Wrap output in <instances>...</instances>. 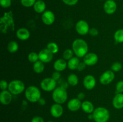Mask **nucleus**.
Instances as JSON below:
<instances>
[{"instance_id":"1","label":"nucleus","mask_w":123,"mask_h":122,"mask_svg":"<svg viewBox=\"0 0 123 122\" xmlns=\"http://www.w3.org/2000/svg\"><path fill=\"white\" fill-rule=\"evenodd\" d=\"M72 50L76 56L84 57L88 51V45L87 43L81 38H78L73 41L72 43Z\"/></svg>"},{"instance_id":"2","label":"nucleus","mask_w":123,"mask_h":122,"mask_svg":"<svg viewBox=\"0 0 123 122\" xmlns=\"http://www.w3.org/2000/svg\"><path fill=\"white\" fill-rule=\"evenodd\" d=\"M52 98L56 104H64L67 100L68 94H67L66 89L62 86H58L55 88L52 92Z\"/></svg>"},{"instance_id":"3","label":"nucleus","mask_w":123,"mask_h":122,"mask_svg":"<svg viewBox=\"0 0 123 122\" xmlns=\"http://www.w3.org/2000/svg\"><path fill=\"white\" fill-rule=\"evenodd\" d=\"M92 114L95 122H107L110 118L109 110L102 106L95 108Z\"/></svg>"},{"instance_id":"4","label":"nucleus","mask_w":123,"mask_h":122,"mask_svg":"<svg viewBox=\"0 0 123 122\" xmlns=\"http://www.w3.org/2000/svg\"><path fill=\"white\" fill-rule=\"evenodd\" d=\"M25 96L29 102L32 103L38 102L41 97V92L39 89L35 86H30L25 90Z\"/></svg>"},{"instance_id":"5","label":"nucleus","mask_w":123,"mask_h":122,"mask_svg":"<svg viewBox=\"0 0 123 122\" xmlns=\"http://www.w3.org/2000/svg\"><path fill=\"white\" fill-rule=\"evenodd\" d=\"M25 84L24 82L19 80H14L8 83V90L14 95L20 94L25 90Z\"/></svg>"},{"instance_id":"6","label":"nucleus","mask_w":123,"mask_h":122,"mask_svg":"<svg viewBox=\"0 0 123 122\" xmlns=\"http://www.w3.org/2000/svg\"><path fill=\"white\" fill-rule=\"evenodd\" d=\"M57 81L52 77H48L43 79L40 82V87L45 92H53L56 87Z\"/></svg>"},{"instance_id":"7","label":"nucleus","mask_w":123,"mask_h":122,"mask_svg":"<svg viewBox=\"0 0 123 122\" xmlns=\"http://www.w3.org/2000/svg\"><path fill=\"white\" fill-rule=\"evenodd\" d=\"M75 29L78 34L85 35L88 33L90 28L87 22L84 20H80L76 24Z\"/></svg>"},{"instance_id":"8","label":"nucleus","mask_w":123,"mask_h":122,"mask_svg":"<svg viewBox=\"0 0 123 122\" xmlns=\"http://www.w3.org/2000/svg\"><path fill=\"white\" fill-rule=\"evenodd\" d=\"M115 79V73L112 70H107L100 77L99 81L102 84L108 85Z\"/></svg>"},{"instance_id":"9","label":"nucleus","mask_w":123,"mask_h":122,"mask_svg":"<svg viewBox=\"0 0 123 122\" xmlns=\"http://www.w3.org/2000/svg\"><path fill=\"white\" fill-rule=\"evenodd\" d=\"M53 55L54 54L47 48L42 49L38 53L39 60L44 63H49L51 62L53 59Z\"/></svg>"},{"instance_id":"10","label":"nucleus","mask_w":123,"mask_h":122,"mask_svg":"<svg viewBox=\"0 0 123 122\" xmlns=\"http://www.w3.org/2000/svg\"><path fill=\"white\" fill-rule=\"evenodd\" d=\"M42 20L46 25H51L55 20V16L50 10H46L42 14Z\"/></svg>"},{"instance_id":"11","label":"nucleus","mask_w":123,"mask_h":122,"mask_svg":"<svg viewBox=\"0 0 123 122\" xmlns=\"http://www.w3.org/2000/svg\"><path fill=\"white\" fill-rule=\"evenodd\" d=\"M83 84L86 90H91L93 89L96 85V80L94 77L92 75H87L84 78Z\"/></svg>"},{"instance_id":"12","label":"nucleus","mask_w":123,"mask_h":122,"mask_svg":"<svg viewBox=\"0 0 123 122\" xmlns=\"http://www.w3.org/2000/svg\"><path fill=\"white\" fill-rule=\"evenodd\" d=\"M117 5L114 0H107L103 5V10L108 14H113L116 11Z\"/></svg>"},{"instance_id":"13","label":"nucleus","mask_w":123,"mask_h":122,"mask_svg":"<svg viewBox=\"0 0 123 122\" xmlns=\"http://www.w3.org/2000/svg\"><path fill=\"white\" fill-rule=\"evenodd\" d=\"M98 60V56L94 53H88L84 57L83 62L87 66H93L97 63Z\"/></svg>"},{"instance_id":"14","label":"nucleus","mask_w":123,"mask_h":122,"mask_svg":"<svg viewBox=\"0 0 123 122\" xmlns=\"http://www.w3.org/2000/svg\"><path fill=\"white\" fill-rule=\"evenodd\" d=\"M82 103L81 100L77 98H72L67 103V108L70 111L75 112L81 108Z\"/></svg>"},{"instance_id":"15","label":"nucleus","mask_w":123,"mask_h":122,"mask_svg":"<svg viewBox=\"0 0 123 122\" xmlns=\"http://www.w3.org/2000/svg\"><path fill=\"white\" fill-rule=\"evenodd\" d=\"M63 107L61 104H53L50 109V112L52 116L55 118H59L63 114Z\"/></svg>"},{"instance_id":"16","label":"nucleus","mask_w":123,"mask_h":122,"mask_svg":"<svg viewBox=\"0 0 123 122\" xmlns=\"http://www.w3.org/2000/svg\"><path fill=\"white\" fill-rule=\"evenodd\" d=\"M13 94L8 90H2L0 93V102L4 105H8L12 100Z\"/></svg>"},{"instance_id":"17","label":"nucleus","mask_w":123,"mask_h":122,"mask_svg":"<svg viewBox=\"0 0 123 122\" xmlns=\"http://www.w3.org/2000/svg\"><path fill=\"white\" fill-rule=\"evenodd\" d=\"M112 105L115 108H123V93H116L112 100Z\"/></svg>"},{"instance_id":"18","label":"nucleus","mask_w":123,"mask_h":122,"mask_svg":"<svg viewBox=\"0 0 123 122\" xmlns=\"http://www.w3.org/2000/svg\"><path fill=\"white\" fill-rule=\"evenodd\" d=\"M16 37L22 41L27 40L30 37V32L28 29L25 28H20L16 31Z\"/></svg>"},{"instance_id":"19","label":"nucleus","mask_w":123,"mask_h":122,"mask_svg":"<svg viewBox=\"0 0 123 122\" xmlns=\"http://www.w3.org/2000/svg\"><path fill=\"white\" fill-rule=\"evenodd\" d=\"M67 67V62L64 59H57L54 63V68L55 71L62 72L64 71Z\"/></svg>"},{"instance_id":"20","label":"nucleus","mask_w":123,"mask_h":122,"mask_svg":"<svg viewBox=\"0 0 123 122\" xmlns=\"http://www.w3.org/2000/svg\"><path fill=\"white\" fill-rule=\"evenodd\" d=\"M81 108L85 113L89 114H92L95 110L92 103L89 100H85V101L82 102Z\"/></svg>"},{"instance_id":"21","label":"nucleus","mask_w":123,"mask_h":122,"mask_svg":"<svg viewBox=\"0 0 123 122\" xmlns=\"http://www.w3.org/2000/svg\"><path fill=\"white\" fill-rule=\"evenodd\" d=\"M46 6L43 1H36L33 6L34 10L37 13H43L45 11Z\"/></svg>"},{"instance_id":"22","label":"nucleus","mask_w":123,"mask_h":122,"mask_svg":"<svg viewBox=\"0 0 123 122\" xmlns=\"http://www.w3.org/2000/svg\"><path fill=\"white\" fill-rule=\"evenodd\" d=\"M79 63H80V61L79 59V57L77 56H73L67 62V67L71 70H75L78 68Z\"/></svg>"},{"instance_id":"23","label":"nucleus","mask_w":123,"mask_h":122,"mask_svg":"<svg viewBox=\"0 0 123 122\" xmlns=\"http://www.w3.org/2000/svg\"><path fill=\"white\" fill-rule=\"evenodd\" d=\"M32 68H33L34 71L36 73H37V74L42 73L44 70V63L39 60V61H38L37 62L34 63Z\"/></svg>"},{"instance_id":"24","label":"nucleus","mask_w":123,"mask_h":122,"mask_svg":"<svg viewBox=\"0 0 123 122\" xmlns=\"http://www.w3.org/2000/svg\"><path fill=\"white\" fill-rule=\"evenodd\" d=\"M79 83V78L75 74H70L67 77V83L71 86H76Z\"/></svg>"},{"instance_id":"25","label":"nucleus","mask_w":123,"mask_h":122,"mask_svg":"<svg viewBox=\"0 0 123 122\" xmlns=\"http://www.w3.org/2000/svg\"><path fill=\"white\" fill-rule=\"evenodd\" d=\"M19 49V45L18 43L15 41H11L8 43L7 45V50L8 52L11 53H14L16 52Z\"/></svg>"},{"instance_id":"26","label":"nucleus","mask_w":123,"mask_h":122,"mask_svg":"<svg viewBox=\"0 0 123 122\" xmlns=\"http://www.w3.org/2000/svg\"><path fill=\"white\" fill-rule=\"evenodd\" d=\"M114 38L117 43H123V29H120L115 31Z\"/></svg>"},{"instance_id":"27","label":"nucleus","mask_w":123,"mask_h":122,"mask_svg":"<svg viewBox=\"0 0 123 122\" xmlns=\"http://www.w3.org/2000/svg\"><path fill=\"white\" fill-rule=\"evenodd\" d=\"M46 48L50 50L53 54H56L59 51V47L55 42H50L47 44Z\"/></svg>"},{"instance_id":"28","label":"nucleus","mask_w":123,"mask_h":122,"mask_svg":"<svg viewBox=\"0 0 123 122\" xmlns=\"http://www.w3.org/2000/svg\"><path fill=\"white\" fill-rule=\"evenodd\" d=\"M73 54H74V52L72 49H66L62 53V57H63L64 59H65L66 61H68L73 57Z\"/></svg>"},{"instance_id":"29","label":"nucleus","mask_w":123,"mask_h":122,"mask_svg":"<svg viewBox=\"0 0 123 122\" xmlns=\"http://www.w3.org/2000/svg\"><path fill=\"white\" fill-rule=\"evenodd\" d=\"M28 60L31 63H35L39 61V57H38V54L36 52H31L28 55Z\"/></svg>"},{"instance_id":"30","label":"nucleus","mask_w":123,"mask_h":122,"mask_svg":"<svg viewBox=\"0 0 123 122\" xmlns=\"http://www.w3.org/2000/svg\"><path fill=\"white\" fill-rule=\"evenodd\" d=\"M123 68L122 64L119 62H115L112 63L111 66V70L114 71V72H119Z\"/></svg>"},{"instance_id":"31","label":"nucleus","mask_w":123,"mask_h":122,"mask_svg":"<svg viewBox=\"0 0 123 122\" xmlns=\"http://www.w3.org/2000/svg\"><path fill=\"white\" fill-rule=\"evenodd\" d=\"M36 0H20V3L25 7H31L34 6Z\"/></svg>"},{"instance_id":"32","label":"nucleus","mask_w":123,"mask_h":122,"mask_svg":"<svg viewBox=\"0 0 123 122\" xmlns=\"http://www.w3.org/2000/svg\"><path fill=\"white\" fill-rule=\"evenodd\" d=\"M115 90L116 93H123V80H120L117 83Z\"/></svg>"},{"instance_id":"33","label":"nucleus","mask_w":123,"mask_h":122,"mask_svg":"<svg viewBox=\"0 0 123 122\" xmlns=\"http://www.w3.org/2000/svg\"><path fill=\"white\" fill-rule=\"evenodd\" d=\"M0 4L2 8H8L12 5V0H0Z\"/></svg>"},{"instance_id":"34","label":"nucleus","mask_w":123,"mask_h":122,"mask_svg":"<svg viewBox=\"0 0 123 122\" xmlns=\"http://www.w3.org/2000/svg\"><path fill=\"white\" fill-rule=\"evenodd\" d=\"M8 83L7 82V81L4 80H1V82H0V89H1V91L8 90Z\"/></svg>"},{"instance_id":"35","label":"nucleus","mask_w":123,"mask_h":122,"mask_svg":"<svg viewBox=\"0 0 123 122\" xmlns=\"http://www.w3.org/2000/svg\"><path fill=\"white\" fill-rule=\"evenodd\" d=\"M65 4L69 6H73L76 4L79 0H62Z\"/></svg>"},{"instance_id":"36","label":"nucleus","mask_w":123,"mask_h":122,"mask_svg":"<svg viewBox=\"0 0 123 122\" xmlns=\"http://www.w3.org/2000/svg\"><path fill=\"white\" fill-rule=\"evenodd\" d=\"M51 77L54 80H55V81H58L60 79V77H61V74H60V72L56 71H55L52 74Z\"/></svg>"},{"instance_id":"37","label":"nucleus","mask_w":123,"mask_h":122,"mask_svg":"<svg viewBox=\"0 0 123 122\" xmlns=\"http://www.w3.org/2000/svg\"><path fill=\"white\" fill-rule=\"evenodd\" d=\"M88 33L92 37H96V36L98 35V31L97 29L95 28H91L90 29Z\"/></svg>"},{"instance_id":"38","label":"nucleus","mask_w":123,"mask_h":122,"mask_svg":"<svg viewBox=\"0 0 123 122\" xmlns=\"http://www.w3.org/2000/svg\"><path fill=\"white\" fill-rule=\"evenodd\" d=\"M86 66H87V65H86L85 64L84 62H80L79 64V65H78L77 69H78L79 71H84V69H85V68H86Z\"/></svg>"},{"instance_id":"39","label":"nucleus","mask_w":123,"mask_h":122,"mask_svg":"<svg viewBox=\"0 0 123 122\" xmlns=\"http://www.w3.org/2000/svg\"><path fill=\"white\" fill-rule=\"evenodd\" d=\"M31 122H44V120L42 117L40 116H36L34 117L31 120Z\"/></svg>"},{"instance_id":"40","label":"nucleus","mask_w":123,"mask_h":122,"mask_svg":"<svg viewBox=\"0 0 123 122\" xmlns=\"http://www.w3.org/2000/svg\"><path fill=\"white\" fill-rule=\"evenodd\" d=\"M85 94L84 92H80V93H78V96H77V98L79 99V100H82L85 99Z\"/></svg>"},{"instance_id":"41","label":"nucleus","mask_w":123,"mask_h":122,"mask_svg":"<svg viewBox=\"0 0 123 122\" xmlns=\"http://www.w3.org/2000/svg\"><path fill=\"white\" fill-rule=\"evenodd\" d=\"M38 102L40 105L43 106V105H44L46 104V99H44V98H41L40 99H39V100H38Z\"/></svg>"},{"instance_id":"42","label":"nucleus","mask_w":123,"mask_h":122,"mask_svg":"<svg viewBox=\"0 0 123 122\" xmlns=\"http://www.w3.org/2000/svg\"><path fill=\"white\" fill-rule=\"evenodd\" d=\"M88 118L89 120H93V116H92V114H90L88 116Z\"/></svg>"},{"instance_id":"43","label":"nucleus","mask_w":123,"mask_h":122,"mask_svg":"<svg viewBox=\"0 0 123 122\" xmlns=\"http://www.w3.org/2000/svg\"><path fill=\"white\" fill-rule=\"evenodd\" d=\"M36 1H43V0H36Z\"/></svg>"},{"instance_id":"44","label":"nucleus","mask_w":123,"mask_h":122,"mask_svg":"<svg viewBox=\"0 0 123 122\" xmlns=\"http://www.w3.org/2000/svg\"><path fill=\"white\" fill-rule=\"evenodd\" d=\"M52 122V121H49V122Z\"/></svg>"},{"instance_id":"45","label":"nucleus","mask_w":123,"mask_h":122,"mask_svg":"<svg viewBox=\"0 0 123 122\" xmlns=\"http://www.w3.org/2000/svg\"><path fill=\"white\" fill-rule=\"evenodd\" d=\"M100 1H103V0H100Z\"/></svg>"}]
</instances>
